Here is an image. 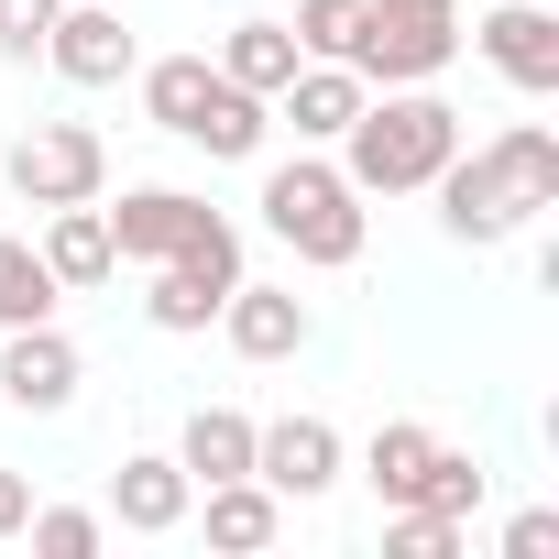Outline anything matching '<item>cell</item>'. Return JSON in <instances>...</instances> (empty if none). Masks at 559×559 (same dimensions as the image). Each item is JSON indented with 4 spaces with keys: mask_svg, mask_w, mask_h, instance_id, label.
I'll return each instance as SVG.
<instances>
[{
    "mask_svg": "<svg viewBox=\"0 0 559 559\" xmlns=\"http://www.w3.org/2000/svg\"><path fill=\"white\" fill-rule=\"evenodd\" d=\"M472 45L493 56V78H504L515 99H548V88H559V12H537V0H493Z\"/></svg>",
    "mask_w": 559,
    "mask_h": 559,
    "instance_id": "7c38bea8",
    "label": "cell"
},
{
    "mask_svg": "<svg viewBox=\"0 0 559 559\" xmlns=\"http://www.w3.org/2000/svg\"><path fill=\"white\" fill-rule=\"evenodd\" d=\"M45 67H56L67 88H121V78L143 67V45H132V23L110 12V0H67L56 34H45Z\"/></svg>",
    "mask_w": 559,
    "mask_h": 559,
    "instance_id": "30bf717a",
    "label": "cell"
},
{
    "mask_svg": "<svg viewBox=\"0 0 559 559\" xmlns=\"http://www.w3.org/2000/svg\"><path fill=\"white\" fill-rule=\"evenodd\" d=\"M198 515H209V548H230V559H252V548L286 537V493H263L252 472L241 483H198Z\"/></svg>",
    "mask_w": 559,
    "mask_h": 559,
    "instance_id": "2e32d148",
    "label": "cell"
},
{
    "mask_svg": "<svg viewBox=\"0 0 559 559\" xmlns=\"http://www.w3.org/2000/svg\"><path fill=\"white\" fill-rule=\"evenodd\" d=\"M450 56H461V12H373L362 0V34L341 67L362 88H428V78H450Z\"/></svg>",
    "mask_w": 559,
    "mask_h": 559,
    "instance_id": "277c9868",
    "label": "cell"
},
{
    "mask_svg": "<svg viewBox=\"0 0 559 559\" xmlns=\"http://www.w3.org/2000/svg\"><path fill=\"white\" fill-rule=\"evenodd\" d=\"M373 12H461V0H373Z\"/></svg>",
    "mask_w": 559,
    "mask_h": 559,
    "instance_id": "f1b7e54d",
    "label": "cell"
},
{
    "mask_svg": "<svg viewBox=\"0 0 559 559\" xmlns=\"http://www.w3.org/2000/svg\"><path fill=\"white\" fill-rule=\"evenodd\" d=\"M23 537H34L45 559H99L110 515H88V504H34V515H23Z\"/></svg>",
    "mask_w": 559,
    "mask_h": 559,
    "instance_id": "cb8c5ba5",
    "label": "cell"
},
{
    "mask_svg": "<svg viewBox=\"0 0 559 559\" xmlns=\"http://www.w3.org/2000/svg\"><path fill=\"white\" fill-rule=\"evenodd\" d=\"M263 230L286 241L297 263L341 274V263H362V241H373V209H362V187H352L341 165H319V143H308L297 165H263Z\"/></svg>",
    "mask_w": 559,
    "mask_h": 559,
    "instance_id": "3957f363",
    "label": "cell"
},
{
    "mask_svg": "<svg viewBox=\"0 0 559 559\" xmlns=\"http://www.w3.org/2000/svg\"><path fill=\"white\" fill-rule=\"evenodd\" d=\"M110 187V143L88 132V121H34L23 143H12V198L23 209H78V198H99Z\"/></svg>",
    "mask_w": 559,
    "mask_h": 559,
    "instance_id": "8992f818",
    "label": "cell"
},
{
    "mask_svg": "<svg viewBox=\"0 0 559 559\" xmlns=\"http://www.w3.org/2000/svg\"><path fill=\"white\" fill-rule=\"evenodd\" d=\"M209 330H219L241 362H297L319 319H308V297H297V286H252V274H241V286L219 297V319H209Z\"/></svg>",
    "mask_w": 559,
    "mask_h": 559,
    "instance_id": "8fae6325",
    "label": "cell"
},
{
    "mask_svg": "<svg viewBox=\"0 0 559 559\" xmlns=\"http://www.w3.org/2000/svg\"><path fill=\"white\" fill-rule=\"evenodd\" d=\"M297 56H352V34H362V0H297Z\"/></svg>",
    "mask_w": 559,
    "mask_h": 559,
    "instance_id": "d4e9b609",
    "label": "cell"
},
{
    "mask_svg": "<svg viewBox=\"0 0 559 559\" xmlns=\"http://www.w3.org/2000/svg\"><path fill=\"white\" fill-rule=\"evenodd\" d=\"M252 483L286 504H319L341 483V428L330 417H252Z\"/></svg>",
    "mask_w": 559,
    "mask_h": 559,
    "instance_id": "ba28073f",
    "label": "cell"
},
{
    "mask_svg": "<svg viewBox=\"0 0 559 559\" xmlns=\"http://www.w3.org/2000/svg\"><path fill=\"white\" fill-rule=\"evenodd\" d=\"M263 132H274V99H252V88H230V78H219L187 143H198V154H219V165H252V154H263Z\"/></svg>",
    "mask_w": 559,
    "mask_h": 559,
    "instance_id": "ffe728a7",
    "label": "cell"
},
{
    "mask_svg": "<svg viewBox=\"0 0 559 559\" xmlns=\"http://www.w3.org/2000/svg\"><path fill=\"white\" fill-rule=\"evenodd\" d=\"M23 515H34V483H23V472H0V537H23Z\"/></svg>",
    "mask_w": 559,
    "mask_h": 559,
    "instance_id": "83f0119b",
    "label": "cell"
},
{
    "mask_svg": "<svg viewBox=\"0 0 559 559\" xmlns=\"http://www.w3.org/2000/svg\"><path fill=\"white\" fill-rule=\"evenodd\" d=\"M428 450H439V428H417V417H384V428L362 439V483H373L384 504H406V493H417V472H428Z\"/></svg>",
    "mask_w": 559,
    "mask_h": 559,
    "instance_id": "44dd1931",
    "label": "cell"
},
{
    "mask_svg": "<svg viewBox=\"0 0 559 559\" xmlns=\"http://www.w3.org/2000/svg\"><path fill=\"white\" fill-rule=\"evenodd\" d=\"M143 78V110H154V132H198V110H209V88H219V67L209 56H154V67H132Z\"/></svg>",
    "mask_w": 559,
    "mask_h": 559,
    "instance_id": "d6986e66",
    "label": "cell"
},
{
    "mask_svg": "<svg viewBox=\"0 0 559 559\" xmlns=\"http://www.w3.org/2000/svg\"><path fill=\"white\" fill-rule=\"evenodd\" d=\"M450 154H461V110L439 88H373L352 110V132H341V176L362 198H417Z\"/></svg>",
    "mask_w": 559,
    "mask_h": 559,
    "instance_id": "7a4b0ae2",
    "label": "cell"
},
{
    "mask_svg": "<svg viewBox=\"0 0 559 559\" xmlns=\"http://www.w3.org/2000/svg\"><path fill=\"white\" fill-rule=\"evenodd\" d=\"M384 559H461V515H439V504H384Z\"/></svg>",
    "mask_w": 559,
    "mask_h": 559,
    "instance_id": "603a6c76",
    "label": "cell"
},
{
    "mask_svg": "<svg viewBox=\"0 0 559 559\" xmlns=\"http://www.w3.org/2000/svg\"><path fill=\"white\" fill-rule=\"evenodd\" d=\"M56 12H67V0H0V67H45Z\"/></svg>",
    "mask_w": 559,
    "mask_h": 559,
    "instance_id": "484cf974",
    "label": "cell"
},
{
    "mask_svg": "<svg viewBox=\"0 0 559 559\" xmlns=\"http://www.w3.org/2000/svg\"><path fill=\"white\" fill-rule=\"evenodd\" d=\"M241 286V230L219 219L209 241H187L176 263H154V286H143V319L165 330V341H198L209 319H219V297Z\"/></svg>",
    "mask_w": 559,
    "mask_h": 559,
    "instance_id": "5b68a950",
    "label": "cell"
},
{
    "mask_svg": "<svg viewBox=\"0 0 559 559\" xmlns=\"http://www.w3.org/2000/svg\"><path fill=\"white\" fill-rule=\"evenodd\" d=\"M45 274H56V286L78 297V286H110V274H121V252H110V219H99V198H78V209H45Z\"/></svg>",
    "mask_w": 559,
    "mask_h": 559,
    "instance_id": "9a60e30c",
    "label": "cell"
},
{
    "mask_svg": "<svg viewBox=\"0 0 559 559\" xmlns=\"http://www.w3.org/2000/svg\"><path fill=\"white\" fill-rule=\"evenodd\" d=\"M176 461H187V483H241L252 472V417L241 406H187Z\"/></svg>",
    "mask_w": 559,
    "mask_h": 559,
    "instance_id": "e0dca14e",
    "label": "cell"
},
{
    "mask_svg": "<svg viewBox=\"0 0 559 559\" xmlns=\"http://www.w3.org/2000/svg\"><path fill=\"white\" fill-rule=\"evenodd\" d=\"M99 219H110V252L121 263H176L187 241L219 230V209L187 198V187H121V209H99Z\"/></svg>",
    "mask_w": 559,
    "mask_h": 559,
    "instance_id": "9c48e42d",
    "label": "cell"
},
{
    "mask_svg": "<svg viewBox=\"0 0 559 559\" xmlns=\"http://www.w3.org/2000/svg\"><path fill=\"white\" fill-rule=\"evenodd\" d=\"M187 515H198V483H187L176 450H132V461L110 472V526H121V537H176Z\"/></svg>",
    "mask_w": 559,
    "mask_h": 559,
    "instance_id": "4fadbf2b",
    "label": "cell"
},
{
    "mask_svg": "<svg viewBox=\"0 0 559 559\" xmlns=\"http://www.w3.org/2000/svg\"><path fill=\"white\" fill-rule=\"evenodd\" d=\"M548 548H559V515H548V504L504 515V559H548Z\"/></svg>",
    "mask_w": 559,
    "mask_h": 559,
    "instance_id": "4316f807",
    "label": "cell"
},
{
    "mask_svg": "<svg viewBox=\"0 0 559 559\" xmlns=\"http://www.w3.org/2000/svg\"><path fill=\"white\" fill-rule=\"evenodd\" d=\"M428 198H439V230H450V241L493 252V241H515L537 209H559V132H548V121H504L493 143H461V154L428 176Z\"/></svg>",
    "mask_w": 559,
    "mask_h": 559,
    "instance_id": "6da1fadb",
    "label": "cell"
},
{
    "mask_svg": "<svg viewBox=\"0 0 559 559\" xmlns=\"http://www.w3.org/2000/svg\"><path fill=\"white\" fill-rule=\"evenodd\" d=\"M78 384H88V362H78V341H67L56 319L0 330V406H23V417H67Z\"/></svg>",
    "mask_w": 559,
    "mask_h": 559,
    "instance_id": "52a82bcc",
    "label": "cell"
},
{
    "mask_svg": "<svg viewBox=\"0 0 559 559\" xmlns=\"http://www.w3.org/2000/svg\"><path fill=\"white\" fill-rule=\"evenodd\" d=\"M362 99H373V88H362V78H352L341 56H308V67H297L286 88H274V110H286V121H297V143H341Z\"/></svg>",
    "mask_w": 559,
    "mask_h": 559,
    "instance_id": "5bb4252c",
    "label": "cell"
},
{
    "mask_svg": "<svg viewBox=\"0 0 559 559\" xmlns=\"http://www.w3.org/2000/svg\"><path fill=\"white\" fill-rule=\"evenodd\" d=\"M56 274H45V252L23 241V230H0V330H34V319H56Z\"/></svg>",
    "mask_w": 559,
    "mask_h": 559,
    "instance_id": "7402d4cb",
    "label": "cell"
},
{
    "mask_svg": "<svg viewBox=\"0 0 559 559\" xmlns=\"http://www.w3.org/2000/svg\"><path fill=\"white\" fill-rule=\"evenodd\" d=\"M209 67H219L230 88H252V99H274V88H286V78H297L308 56H297V34H286V23H230Z\"/></svg>",
    "mask_w": 559,
    "mask_h": 559,
    "instance_id": "ac0fdd59",
    "label": "cell"
}]
</instances>
